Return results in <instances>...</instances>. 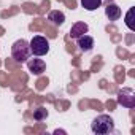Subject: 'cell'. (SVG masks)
<instances>
[{
	"label": "cell",
	"mask_w": 135,
	"mask_h": 135,
	"mask_svg": "<svg viewBox=\"0 0 135 135\" xmlns=\"http://www.w3.org/2000/svg\"><path fill=\"white\" fill-rule=\"evenodd\" d=\"M91 130L97 135H108L114 130V121L108 114H99L91 122Z\"/></svg>",
	"instance_id": "6da1fadb"
},
{
	"label": "cell",
	"mask_w": 135,
	"mask_h": 135,
	"mask_svg": "<svg viewBox=\"0 0 135 135\" xmlns=\"http://www.w3.org/2000/svg\"><path fill=\"white\" fill-rule=\"evenodd\" d=\"M30 46H29V41H26L24 38L21 40H16L11 46V57L16 60V62H27L29 57H30Z\"/></svg>",
	"instance_id": "7a4b0ae2"
},
{
	"label": "cell",
	"mask_w": 135,
	"mask_h": 135,
	"mask_svg": "<svg viewBox=\"0 0 135 135\" xmlns=\"http://www.w3.org/2000/svg\"><path fill=\"white\" fill-rule=\"evenodd\" d=\"M29 46H30V52L37 57H41L49 52V41L41 35H35L29 41Z\"/></svg>",
	"instance_id": "3957f363"
},
{
	"label": "cell",
	"mask_w": 135,
	"mask_h": 135,
	"mask_svg": "<svg viewBox=\"0 0 135 135\" xmlns=\"http://www.w3.org/2000/svg\"><path fill=\"white\" fill-rule=\"evenodd\" d=\"M27 69H29V72H30L32 75L38 76V75H41V73L46 70V64H45L43 59H30V60L27 62Z\"/></svg>",
	"instance_id": "277c9868"
},
{
	"label": "cell",
	"mask_w": 135,
	"mask_h": 135,
	"mask_svg": "<svg viewBox=\"0 0 135 135\" xmlns=\"http://www.w3.org/2000/svg\"><path fill=\"white\" fill-rule=\"evenodd\" d=\"M119 103H122V107L127 108H133L135 105V97H133V91L132 89H122L119 91Z\"/></svg>",
	"instance_id": "5b68a950"
},
{
	"label": "cell",
	"mask_w": 135,
	"mask_h": 135,
	"mask_svg": "<svg viewBox=\"0 0 135 135\" xmlns=\"http://www.w3.org/2000/svg\"><path fill=\"white\" fill-rule=\"evenodd\" d=\"M76 45H78V48H80L83 52H89V51L94 48V38H92L91 35L84 33V35H81V37L76 38Z\"/></svg>",
	"instance_id": "8992f818"
},
{
	"label": "cell",
	"mask_w": 135,
	"mask_h": 135,
	"mask_svg": "<svg viewBox=\"0 0 135 135\" xmlns=\"http://www.w3.org/2000/svg\"><path fill=\"white\" fill-rule=\"evenodd\" d=\"M88 30H89V26H88L86 22H83V21L75 22V24L72 26V29H70V37L76 40L78 37H81V35L88 33Z\"/></svg>",
	"instance_id": "52a82bcc"
},
{
	"label": "cell",
	"mask_w": 135,
	"mask_h": 135,
	"mask_svg": "<svg viewBox=\"0 0 135 135\" xmlns=\"http://www.w3.org/2000/svg\"><path fill=\"white\" fill-rule=\"evenodd\" d=\"M105 15H107V18H108L110 21H118V19L121 18L122 11H121V8H119L116 3L110 2V3L107 5V8H105Z\"/></svg>",
	"instance_id": "ba28073f"
},
{
	"label": "cell",
	"mask_w": 135,
	"mask_h": 135,
	"mask_svg": "<svg viewBox=\"0 0 135 135\" xmlns=\"http://www.w3.org/2000/svg\"><path fill=\"white\" fill-rule=\"evenodd\" d=\"M48 21L51 24H54V26H62L64 21H65V15L62 11H59V10H52L48 15Z\"/></svg>",
	"instance_id": "9c48e42d"
},
{
	"label": "cell",
	"mask_w": 135,
	"mask_h": 135,
	"mask_svg": "<svg viewBox=\"0 0 135 135\" xmlns=\"http://www.w3.org/2000/svg\"><path fill=\"white\" fill-rule=\"evenodd\" d=\"M103 0H81V7L88 11H94L97 8H100Z\"/></svg>",
	"instance_id": "30bf717a"
},
{
	"label": "cell",
	"mask_w": 135,
	"mask_h": 135,
	"mask_svg": "<svg viewBox=\"0 0 135 135\" xmlns=\"http://www.w3.org/2000/svg\"><path fill=\"white\" fill-rule=\"evenodd\" d=\"M48 118V110L45 107H38L35 111H33V119L35 121H43Z\"/></svg>",
	"instance_id": "8fae6325"
},
{
	"label": "cell",
	"mask_w": 135,
	"mask_h": 135,
	"mask_svg": "<svg viewBox=\"0 0 135 135\" xmlns=\"http://www.w3.org/2000/svg\"><path fill=\"white\" fill-rule=\"evenodd\" d=\"M132 13H133V8H130V10H129V13H127V16H126V24H127V27H129L130 30H135V27H133V24H132V21H130Z\"/></svg>",
	"instance_id": "7c38bea8"
},
{
	"label": "cell",
	"mask_w": 135,
	"mask_h": 135,
	"mask_svg": "<svg viewBox=\"0 0 135 135\" xmlns=\"http://www.w3.org/2000/svg\"><path fill=\"white\" fill-rule=\"evenodd\" d=\"M105 2H108V3H110V2H113V0H105Z\"/></svg>",
	"instance_id": "4fadbf2b"
}]
</instances>
